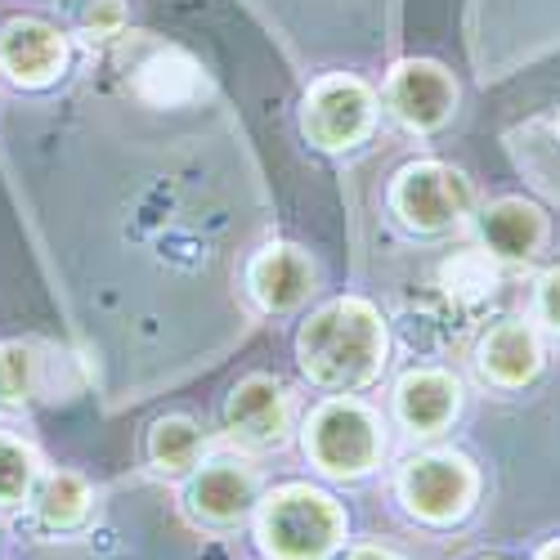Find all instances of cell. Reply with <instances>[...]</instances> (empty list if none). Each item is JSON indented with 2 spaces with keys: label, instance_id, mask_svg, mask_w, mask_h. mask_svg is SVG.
Instances as JSON below:
<instances>
[{
  "label": "cell",
  "instance_id": "2e32d148",
  "mask_svg": "<svg viewBox=\"0 0 560 560\" xmlns=\"http://www.w3.org/2000/svg\"><path fill=\"white\" fill-rule=\"evenodd\" d=\"M198 453H202V435H198V427L189 422V417H162V422L153 427V435H149V457H153V466L158 471H189V466L198 462Z\"/></svg>",
  "mask_w": 560,
  "mask_h": 560
},
{
  "label": "cell",
  "instance_id": "ac0fdd59",
  "mask_svg": "<svg viewBox=\"0 0 560 560\" xmlns=\"http://www.w3.org/2000/svg\"><path fill=\"white\" fill-rule=\"evenodd\" d=\"M36 506H40V521H45V525L72 529V525L85 521V511H90V489H85L77 476L59 471V476H50V480L40 485Z\"/></svg>",
  "mask_w": 560,
  "mask_h": 560
},
{
  "label": "cell",
  "instance_id": "ffe728a7",
  "mask_svg": "<svg viewBox=\"0 0 560 560\" xmlns=\"http://www.w3.org/2000/svg\"><path fill=\"white\" fill-rule=\"evenodd\" d=\"M444 283H448V292H457V296H480V292L493 288V269H489L476 252H466V256H457V260L444 265Z\"/></svg>",
  "mask_w": 560,
  "mask_h": 560
},
{
  "label": "cell",
  "instance_id": "30bf717a",
  "mask_svg": "<svg viewBox=\"0 0 560 560\" xmlns=\"http://www.w3.org/2000/svg\"><path fill=\"white\" fill-rule=\"evenodd\" d=\"M229 427L238 431L252 444H269V440H283L288 431V399L283 386L269 382V377H247L238 390L229 395Z\"/></svg>",
  "mask_w": 560,
  "mask_h": 560
},
{
  "label": "cell",
  "instance_id": "3957f363",
  "mask_svg": "<svg viewBox=\"0 0 560 560\" xmlns=\"http://www.w3.org/2000/svg\"><path fill=\"white\" fill-rule=\"evenodd\" d=\"M305 448L328 476H363L382 457V431L363 404L332 399L310 417Z\"/></svg>",
  "mask_w": 560,
  "mask_h": 560
},
{
  "label": "cell",
  "instance_id": "5bb4252c",
  "mask_svg": "<svg viewBox=\"0 0 560 560\" xmlns=\"http://www.w3.org/2000/svg\"><path fill=\"white\" fill-rule=\"evenodd\" d=\"M480 368L502 386H521L538 372V341L525 323H498L480 346Z\"/></svg>",
  "mask_w": 560,
  "mask_h": 560
},
{
  "label": "cell",
  "instance_id": "7c38bea8",
  "mask_svg": "<svg viewBox=\"0 0 560 560\" xmlns=\"http://www.w3.org/2000/svg\"><path fill=\"white\" fill-rule=\"evenodd\" d=\"M310 283H314V269H310L305 252H296V247H269L252 260V292L265 310L301 305Z\"/></svg>",
  "mask_w": 560,
  "mask_h": 560
},
{
  "label": "cell",
  "instance_id": "277c9868",
  "mask_svg": "<svg viewBox=\"0 0 560 560\" xmlns=\"http://www.w3.org/2000/svg\"><path fill=\"white\" fill-rule=\"evenodd\" d=\"M471 207L466 179L440 162H417L399 171L395 184V211L417 229H444Z\"/></svg>",
  "mask_w": 560,
  "mask_h": 560
},
{
  "label": "cell",
  "instance_id": "9a60e30c",
  "mask_svg": "<svg viewBox=\"0 0 560 560\" xmlns=\"http://www.w3.org/2000/svg\"><path fill=\"white\" fill-rule=\"evenodd\" d=\"M480 233L489 252L506 256V260H521L538 247L542 238V215L529 207V202H493L485 215H480Z\"/></svg>",
  "mask_w": 560,
  "mask_h": 560
},
{
  "label": "cell",
  "instance_id": "4fadbf2b",
  "mask_svg": "<svg viewBox=\"0 0 560 560\" xmlns=\"http://www.w3.org/2000/svg\"><path fill=\"white\" fill-rule=\"evenodd\" d=\"M252 498H256V476L243 462H229V457L202 466V476L194 485V506L211 521H238L252 506Z\"/></svg>",
  "mask_w": 560,
  "mask_h": 560
},
{
  "label": "cell",
  "instance_id": "ba28073f",
  "mask_svg": "<svg viewBox=\"0 0 560 560\" xmlns=\"http://www.w3.org/2000/svg\"><path fill=\"white\" fill-rule=\"evenodd\" d=\"M68 59V45L50 23L36 19H14L0 32V68H5L19 85H45Z\"/></svg>",
  "mask_w": 560,
  "mask_h": 560
},
{
  "label": "cell",
  "instance_id": "7a4b0ae2",
  "mask_svg": "<svg viewBox=\"0 0 560 560\" xmlns=\"http://www.w3.org/2000/svg\"><path fill=\"white\" fill-rule=\"evenodd\" d=\"M260 538L278 560H323L341 538V511L318 489H278L260 511Z\"/></svg>",
  "mask_w": 560,
  "mask_h": 560
},
{
  "label": "cell",
  "instance_id": "8fae6325",
  "mask_svg": "<svg viewBox=\"0 0 560 560\" xmlns=\"http://www.w3.org/2000/svg\"><path fill=\"white\" fill-rule=\"evenodd\" d=\"M395 408H399L408 431L435 435L457 412V386H453V377H444V372H408L395 390Z\"/></svg>",
  "mask_w": 560,
  "mask_h": 560
},
{
  "label": "cell",
  "instance_id": "9c48e42d",
  "mask_svg": "<svg viewBox=\"0 0 560 560\" xmlns=\"http://www.w3.org/2000/svg\"><path fill=\"white\" fill-rule=\"evenodd\" d=\"M135 90H139V100H149L158 108H184V104L202 100L207 81H202V68L194 55L175 50V45H162V50H153L135 68Z\"/></svg>",
  "mask_w": 560,
  "mask_h": 560
},
{
  "label": "cell",
  "instance_id": "5b68a950",
  "mask_svg": "<svg viewBox=\"0 0 560 560\" xmlns=\"http://www.w3.org/2000/svg\"><path fill=\"white\" fill-rule=\"evenodd\" d=\"M372 126V95L354 77H328L305 100V130L323 149H346Z\"/></svg>",
  "mask_w": 560,
  "mask_h": 560
},
{
  "label": "cell",
  "instance_id": "cb8c5ba5",
  "mask_svg": "<svg viewBox=\"0 0 560 560\" xmlns=\"http://www.w3.org/2000/svg\"><path fill=\"white\" fill-rule=\"evenodd\" d=\"M538 560H560V542H551V547H542V551H538Z\"/></svg>",
  "mask_w": 560,
  "mask_h": 560
},
{
  "label": "cell",
  "instance_id": "44dd1931",
  "mask_svg": "<svg viewBox=\"0 0 560 560\" xmlns=\"http://www.w3.org/2000/svg\"><path fill=\"white\" fill-rule=\"evenodd\" d=\"M121 23H126L121 0H90V10H85V27L95 32V36H113V32H121Z\"/></svg>",
  "mask_w": 560,
  "mask_h": 560
},
{
  "label": "cell",
  "instance_id": "8992f818",
  "mask_svg": "<svg viewBox=\"0 0 560 560\" xmlns=\"http://www.w3.org/2000/svg\"><path fill=\"white\" fill-rule=\"evenodd\" d=\"M471 471H466L462 457H412L399 476V493L404 502L417 511L422 521H457L466 502H471Z\"/></svg>",
  "mask_w": 560,
  "mask_h": 560
},
{
  "label": "cell",
  "instance_id": "d6986e66",
  "mask_svg": "<svg viewBox=\"0 0 560 560\" xmlns=\"http://www.w3.org/2000/svg\"><path fill=\"white\" fill-rule=\"evenodd\" d=\"M32 485V453L0 435V502H19Z\"/></svg>",
  "mask_w": 560,
  "mask_h": 560
},
{
  "label": "cell",
  "instance_id": "52a82bcc",
  "mask_svg": "<svg viewBox=\"0 0 560 560\" xmlns=\"http://www.w3.org/2000/svg\"><path fill=\"white\" fill-rule=\"evenodd\" d=\"M386 100H390V113H395L404 126L431 130V126H440V121L453 113L457 85H453V77H448L440 63L417 59V63H404V68L390 77Z\"/></svg>",
  "mask_w": 560,
  "mask_h": 560
},
{
  "label": "cell",
  "instance_id": "e0dca14e",
  "mask_svg": "<svg viewBox=\"0 0 560 560\" xmlns=\"http://www.w3.org/2000/svg\"><path fill=\"white\" fill-rule=\"evenodd\" d=\"M45 386V359H36V346L5 341L0 346V404H23Z\"/></svg>",
  "mask_w": 560,
  "mask_h": 560
},
{
  "label": "cell",
  "instance_id": "6da1fadb",
  "mask_svg": "<svg viewBox=\"0 0 560 560\" xmlns=\"http://www.w3.org/2000/svg\"><path fill=\"white\" fill-rule=\"evenodd\" d=\"M296 354L310 382L328 390H354L377 377L386 359V328L368 301H332L301 328Z\"/></svg>",
  "mask_w": 560,
  "mask_h": 560
},
{
  "label": "cell",
  "instance_id": "7402d4cb",
  "mask_svg": "<svg viewBox=\"0 0 560 560\" xmlns=\"http://www.w3.org/2000/svg\"><path fill=\"white\" fill-rule=\"evenodd\" d=\"M538 305H542V318L551 323V328H560V269H551L542 278V288H538Z\"/></svg>",
  "mask_w": 560,
  "mask_h": 560
},
{
  "label": "cell",
  "instance_id": "603a6c76",
  "mask_svg": "<svg viewBox=\"0 0 560 560\" xmlns=\"http://www.w3.org/2000/svg\"><path fill=\"white\" fill-rule=\"evenodd\" d=\"M350 560H395V556H386V551H377V547H363V551H354Z\"/></svg>",
  "mask_w": 560,
  "mask_h": 560
}]
</instances>
